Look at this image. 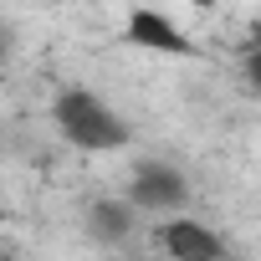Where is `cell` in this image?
Masks as SVG:
<instances>
[{
    "label": "cell",
    "instance_id": "cell-1",
    "mask_svg": "<svg viewBox=\"0 0 261 261\" xmlns=\"http://www.w3.org/2000/svg\"><path fill=\"white\" fill-rule=\"evenodd\" d=\"M57 128L72 149H87V154H113L128 144V123L87 87L57 92Z\"/></svg>",
    "mask_w": 261,
    "mask_h": 261
},
{
    "label": "cell",
    "instance_id": "cell-2",
    "mask_svg": "<svg viewBox=\"0 0 261 261\" xmlns=\"http://www.w3.org/2000/svg\"><path fill=\"white\" fill-rule=\"evenodd\" d=\"M185 200H190V185L174 164L144 159L134 169V185H128V205L134 210H185Z\"/></svg>",
    "mask_w": 261,
    "mask_h": 261
},
{
    "label": "cell",
    "instance_id": "cell-3",
    "mask_svg": "<svg viewBox=\"0 0 261 261\" xmlns=\"http://www.w3.org/2000/svg\"><path fill=\"white\" fill-rule=\"evenodd\" d=\"M128 46H139V51H159V57H200V46L154 6H139V11H128V26H123Z\"/></svg>",
    "mask_w": 261,
    "mask_h": 261
},
{
    "label": "cell",
    "instance_id": "cell-4",
    "mask_svg": "<svg viewBox=\"0 0 261 261\" xmlns=\"http://www.w3.org/2000/svg\"><path fill=\"white\" fill-rule=\"evenodd\" d=\"M154 241H159L174 261H215V256H225V241H220L210 225H200V220H164Z\"/></svg>",
    "mask_w": 261,
    "mask_h": 261
},
{
    "label": "cell",
    "instance_id": "cell-5",
    "mask_svg": "<svg viewBox=\"0 0 261 261\" xmlns=\"http://www.w3.org/2000/svg\"><path fill=\"white\" fill-rule=\"evenodd\" d=\"M134 225H139V210L128 205V200H97L92 210H87V230L97 236V241H128L134 236Z\"/></svg>",
    "mask_w": 261,
    "mask_h": 261
},
{
    "label": "cell",
    "instance_id": "cell-6",
    "mask_svg": "<svg viewBox=\"0 0 261 261\" xmlns=\"http://www.w3.org/2000/svg\"><path fill=\"white\" fill-rule=\"evenodd\" d=\"M6 57H11V31L0 26V62H6Z\"/></svg>",
    "mask_w": 261,
    "mask_h": 261
},
{
    "label": "cell",
    "instance_id": "cell-7",
    "mask_svg": "<svg viewBox=\"0 0 261 261\" xmlns=\"http://www.w3.org/2000/svg\"><path fill=\"white\" fill-rule=\"evenodd\" d=\"M190 6H200V11H210V6H215V0H190Z\"/></svg>",
    "mask_w": 261,
    "mask_h": 261
},
{
    "label": "cell",
    "instance_id": "cell-8",
    "mask_svg": "<svg viewBox=\"0 0 261 261\" xmlns=\"http://www.w3.org/2000/svg\"><path fill=\"white\" fill-rule=\"evenodd\" d=\"M0 220H6V210H0Z\"/></svg>",
    "mask_w": 261,
    "mask_h": 261
}]
</instances>
